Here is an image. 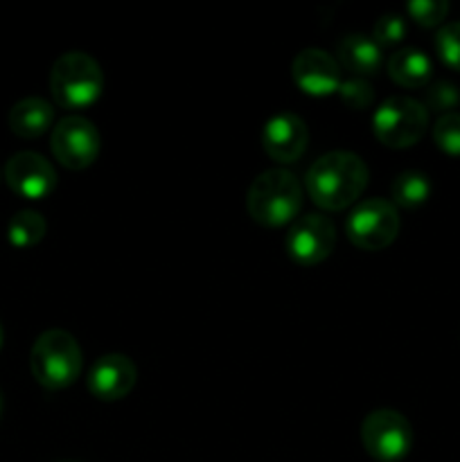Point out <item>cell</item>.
<instances>
[{
    "mask_svg": "<svg viewBox=\"0 0 460 462\" xmlns=\"http://www.w3.org/2000/svg\"><path fill=\"white\" fill-rule=\"evenodd\" d=\"M368 165L352 152H329L311 162L305 188L311 201L329 212L354 206L368 188Z\"/></svg>",
    "mask_w": 460,
    "mask_h": 462,
    "instance_id": "obj_1",
    "label": "cell"
},
{
    "mask_svg": "<svg viewBox=\"0 0 460 462\" xmlns=\"http://www.w3.org/2000/svg\"><path fill=\"white\" fill-rule=\"evenodd\" d=\"M302 208V183L284 167L262 171L246 192V210L255 224L280 228L293 224Z\"/></svg>",
    "mask_w": 460,
    "mask_h": 462,
    "instance_id": "obj_2",
    "label": "cell"
},
{
    "mask_svg": "<svg viewBox=\"0 0 460 462\" xmlns=\"http://www.w3.org/2000/svg\"><path fill=\"white\" fill-rule=\"evenodd\" d=\"M104 72L90 54L72 50L63 52L50 70V93L68 111L88 108L102 97Z\"/></svg>",
    "mask_w": 460,
    "mask_h": 462,
    "instance_id": "obj_3",
    "label": "cell"
},
{
    "mask_svg": "<svg viewBox=\"0 0 460 462\" xmlns=\"http://www.w3.org/2000/svg\"><path fill=\"white\" fill-rule=\"evenodd\" d=\"M32 377L48 391H63L79 379L84 356L77 338L66 329H48L32 346Z\"/></svg>",
    "mask_w": 460,
    "mask_h": 462,
    "instance_id": "obj_4",
    "label": "cell"
},
{
    "mask_svg": "<svg viewBox=\"0 0 460 462\" xmlns=\"http://www.w3.org/2000/svg\"><path fill=\"white\" fill-rule=\"evenodd\" d=\"M428 129V111L409 95L383 99L373 113V134L383 147L409 149L422 140Z\"/></svg>",
    "mask_w": 460,
    "mask_h": 462,
    "instance_id": "obj_5",
    "label": "cell"
},
{
    "mask_svg": "<svg viewBox=\"0 0 460 462\" xmlns=\"http://www.w3.org/2000/svg\"><path fill=\"white\" fill-rule=\"evenodd\" d=\"M345 235L361 251H383L400 235V212L383 197L363 199L347 215Z\"/></svg>",
    "mask_w": 460,
    "mask_h": 462,
    "instance_id": "obj_6",
    "label": "cell"
},
{
    "mask_svg": "<svg viewBox=\"0 0 460 462\" xmlns=\"http://www.w3.org/2000/svg\"><path fill=\"white\" fill-rule=\"evenodd\" d=\"M361 442L374 460L397 462L406 458L413 447V427L400 411H373L361 424Z\"/></svg>",
    "mask_w": 460,
    "mask_h": 462,
    "instance_id": "obj_7",
    "label": "cell"
},
{
    "mask_svg": "<svg viewBox=\"0 0 460 462\" xmlns=\"http://www.w3.org/2000/svg\"><path fill=\"white\" fill-rule=\"evenodd\" d=\"M50 147L54 158L66 170L81 171L93 165L102 149L97 126L81 116H68L59 120V125L50 135Z\"/></svg>",
    "mask_w": 460,
    "mask_h": 462,
    "instance_id": "obj_8",
    "label": "cell"
},
{
    "mask_svg": "<svg viewBox=\"0 0 460 462\" xmlns=\"http://www.w3.org/2000/svg\"><path fill=\"white\" fill-rule=\"evenodd\" d=\"M336 246V228L323 215H302L284 235V251L296 264L316 266L327 260Z\"/></svg>",
    "mask_w": 460,
    "mask_h": 462,
    "instance_id": "obj_9",
    "label": "cell"
},
{
    "mask_svg": "<svg viewBox=\"0 0 460 462\" xmlns=\"http://www.w3.org/2000/svg\"><path fill=\"white\" fill-rule=\"evenodd\" d=\"M9 189L27 201H41L57 188V171L52 162L36 152H18L5 165Z\"/></svg>",
    "mask_w": 460,
    "mask_h": 462,
    "instance_id": "obj_10",
    "label": "cell"
},
{
    "mask_svg": "<svg viewBox=\"0 0 460 462\" xmlns=\"http://www.w3.org/2000/svg\"><path fill=\"white\" fill-rule=\"evenodd\" d=\"M307 144H309V131L305 120L291 111L275 113L262 129V147L266 156L280 165L300 161L302 153L307 152Z\"/></svg>",
    "mask_w": 460,
    "mask_h": 462,
    "instance_id": "obj_11",
    "label": "cell"
},
{
    "mask_svg": "<svg viewBox=\"0 0 460 462\" xmlns=\"http://www.w3.org/2000/svg\"><path fill=\"white\" fill-rule=\"evenodd\" d=\"M291 77L298 88L311 97H327L338 93L343 81L336 59L320 48L300 50L291 63Z\"/></svg>",
    "mask_w": 460,
    "mask_h": 462,
    "instance_id": "obj_12",
    "label": "cell"
},
{
    "mask_svg": "<svg viewBox=\"0 0 460 462\" xmlns=\"http://www.w3.org/2000/svg\"><path fill=\"white\" fill-rule=\"evenodd\" d=\"M138 382V368L126 355H104L88 368L86 386L99 402L124 400Z\"/></svg>",
    "mask_w": 460,
    "mask_h": 462,
    "instance_id": "obj_13",
    "label": "cell"
},
{
    "mask_svg": "<svg viewBox=\"0 0 460 462\" xmlns=\"http://www.w3.org/2000/svg\"><path fill=\"white\" fill-rule=\"evenodd\" d=\"M338 66L352 72V77L368 79L377 75L383 63L382 48L365 34H345L336 45Z\"/></svg>",
    "mask_w": 460,
    "mask_h": 462,
    "instance_id": "obj_14",
    "label": "cell"
},
{
    "mask_svg": "<svg viewBox=\"0 0 460 462\" xmlns=\"http://www.w3.org/2000/svg\"><path fill=\"white\" fill-rule=\"evenodd\" d=\"M7 122L12 134H16L18 138H39V135H43L52 126L54 108L52 104L41 97H25L14 104L7 116Z\"/></svg>",
    "mask_w": 460,
    "mask_h": 462,
    "instance_id": "obj_15",
    "label": "cell"
},
{
    "mask_svg": "<svg viewBox=\"0 0 460 462\" xmlns=\"http://www.w3.org/2000/svg\"><path fill=\"white\" fill-rule=\"evenodd\" d=\"M388 77L401 88H424L433 77V61L418 48H401L386 63Z\"/></svg>",
    "mask_w": 460,
    "mask_h": 462,
    "instance_id": "obj_16",
    "label": "cell"
},
{
    "mask_svg": "<svg viewBox=\"0 0 460 462\" xmlns=\"http://www.w3.org/2000/svg\"><path fill=\"white\" fill-rule=\"evenodd\" d=\"M431 197V179L422 171H401L391 183V199L395 208H419Z\"/></svg>",
    "mask_w": 460,
    "mask_h": 462,
    "instance_id": "obj_17",
    "label": "cell"
},
{
    "mask_svg": "<svg viewBox=\"0 0 460 462\" xmlns=\"http://www.w3.org/2000/svg\"><path fill=\"white\" fill-rule=\"evenodd\" d=\"M45 230H48V224L39 212L21 210L9 219L7 239L16 248H32L45 237Z\"/></svg>",
    "mask_w": 460,
    "mask_h": 462,
    "instance_id": "obj_18",
    "label": "cell"
},
{
    "mask_svg": "<svg viewBox=\"0 0 460 462\" xmlns=\"http://www.w3.org/2000/svg\"><path fill=\"white\" fill-rule=\"evenodd\" d=\"M436 52L446 68L460 72V21L446 23L437 30Z\"/></svg>",
    "mask_w": 460,
    "mask_h": 462,
    "instance_id": "obj_19",
    "label": "cell"
},
{
    "mask_svg": "<svg viewBox=\"0 0 460 462\" xmlns=\"http://www.w3.org/2000/svg\"><path fill=\"white\" fill-rule=\"evenodd\" d=\"M424 108L433 113H440V116H446V113H454V108L460 104V88L451 81H436L427 88V95H424Z\"/></svg>",
    "mask_w": 460,
    "mask_h": 462,
    "instance_id": "obj_20",
    "label": "cell"
},
{
    "mask_svg": "<svg viewBox=\"0 0 460 462\" xmlns=\"http://www.w3.org/2000/svg\"><path fill=\"white\" fill-rule=\"evenodd\" d=\"M433 143L449 156H460V113H446L433 125Z\"/></svg>",
    "mask_w": 460,
    "mask_h": 462,
    "instance_id": "obj_21",
    "label": "cell"
},
{
    "mask_svg": "<svg viewBox=\"0 0 460 462\" xmlns=\"http://www.w3.org/2000/svg\"><path fill=\"white\" fill-rule=\"evenodd\" d=\"M410 21L418 23L419 27H437L445 23L449 14V3L446 0H410L406 5Z\"/></svg>",
    "mask_w": 460,
    "mask_h": 462,
    "instance_id": "obj_22",
    "label": "cell"
},
{
    "mask_svg": "<svg viewBox=\"0 0 460 462\" xmlns=\"http://www.w3.org/2000/svg\"><path fill=\"white\" fill-rule=\"evenodd\" d=\"M406 36V18L400 14H383L377 18L373 25V36L370 39L379 45V48H391V45L401 43Z\"/></svg>",
    "mask_w": 460,
    "mask_h": 462,
    "instance_id": "obj_23",
    "label": "cell"
},
{
    "mask_svg": "<svg viewBox=\"0 0 460 462\" xmlns=\"http://www.w3.org/2000/svg\"><path fill=\"white\" fill-rule=\"evenodd\" d=\"M338 97L352 111H363L370 108V104L374 102V90L373 86L365 79L359 77H350V79L341 81V88H338Z\"/></svg>",
    "mask_w": 460,
    "mask_h": 462,
    "instance_id": "obj_24",
    "label": "cell"
},
{
    "mask_svg": "<svg viewBox=\"0 0 460 462\" xmlns=\"http://www.w3.org/2000/svg\"><path fill=\"white\" fill-rule=\"evenodd\" d=\"M3 411H5V402H3V393H0V418H3Z\"/></svg>",
    "mask_w": 460,
    "mask_h": 462,
    "instance_id": "obj_25",
    "label": "cell"
},
{
    "mask_svg": "<svg viewBox=\"0 0 460 462\" xmlns=\"http://www.w3.org/2000/svg\"><path fill=\"white\" fill-rule=\"evenodd\" d=\"M3 341H5V332H3V325H0V347H3Z\"/></svg>",
    "mask_w": 460,
    "mask_h": 462,
    "instance_id": "obj_26",
    "label": "cell"
},
{
    "mask_svg": "<svg viewBox=\"0 0 460 462\" xmlns=\"http://www.w3.org/2000/svg\"><path fill=\"white\" fill-rule=\"evenodd\" d=\"M66 462H75V460H66Z\"/></svg>",
    "mask_w": 460,
    "mask_h": 462,
    "instance_id": "obj_27",
    "label": "cell"
}]
</instances>
